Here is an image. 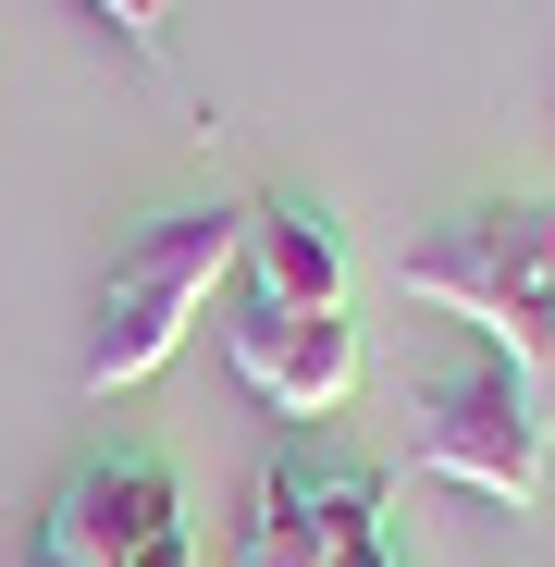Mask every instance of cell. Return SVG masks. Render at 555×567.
<instances>
[{
	"label": "cell",
	"mask_w": 555,
	"mask_h": 567,
	"mask_svg": "<svg viewBox=\"0 0 555 567\" xmlns=\"http://www.w3.org/2000/svg\"><path fill=\"white\" fill-rule=\"evenodd\" d=\"M408 456L432 468V482H470L494 506H531L543 468H555V370L470 333L444 370L408 383Z\"/></svg>",
	"instance_id": "1"
},
{
	"label": "cell",
	"mask_w": 555,
	"mask_h": 567,
	"mask_svg": "<svg viewBox=\"0 0 555 567\" xmlns=\"http://www.w3.org/2000/svg\"><path fill=\"white\" fill-rule=\"evenodd\" d=\"M235 247H247V210H161L148 235H124V247H112V284H100V321H86L74 383H86V395H136L148 370L223 309Z\"/></svg>",
	"instance_id": "2"
},
{
	"label": "cell",
	"mask_w": 555,
	"mask_h": 567,
	"mask_svg": "<svg viewBox=\"0 0 555 567\" xmlns=\"http://www.w3.org/2000/svg\"><path fill=\"white\" fill-rule=\"evenodd\" d=\"M408 297L470 321L482 346L555 358V198H494V210H456L444 235H420Z\"/></svg>",
	"instance_id": "3"
},
{
	"label": "cell",
	"mask_w": 555,
	"mask_h": 567,
	"mask_svg": "<svg viewBox=\"0 0 555 567\" xmlns=\"http://www.w3.org/2000/svg\"><path fill=\"white\" fill-rule=\"evenodd\" d=\"M358 543H383V468L346 456L333 432H285L247 494L235 567H346Z\"/></svg>",
	"instance_id": "4"
},
{
	"label": "cell",
	"mask_w": 555,
	"mask_h": 567,
	"mask_svg": "<svg viewBox=\"0 0 555 567\" xmlns=\"http://www.w3.org/2000/svg\"><path fill=\"white\" fill-rule=\"evenodd\" d=\"M38 567H198V543H185V494H173V468L148 444H112V456H86L74 482L50 494Z\"/></svg>",
	"instance_id": "5"
},
{
	"label": "cell",
	"mask_w": 555,
	"mask_h": 567,
	"mask_svg": "<svg viewBox=\"0 0 555 567\" xmlns=\"http://www.w3.org/2000/svg\"><path fill=\"white\" fill-rule=\"evenodd\" d=\"M223 358H235V383L271 420H297V432H321L358 395V370H370L346 309H285V297H259V284H223Z\"/></svg>",
	"instance_id": "6"
},
{
	"label": "cell",
	"mask_w": 555,
	"mask_h": 567,
	"mask_svg": "<svg viewBox=\"0 0 555 567\" xmlns=\"http://www.w3.org/2000/svg\"><path fill=\"white\" fill-rule=\"evenodd\" d=\"M235 284H259L285 309H346V223L321 198H259L247 247H235Z\"/></svg>",
	"instance_id": "7"
},
{
	"label": "cell",
	"mask_w": 555,
	"mask_h": 567,
	"mask_svg": "<svg viewBox=\"0 0 555 567\" xmlns=\"http://www.w3.org/2000/svg\"><path fill=\"white\" fill-rule=\"evenodd\" d=\"M100 13L136 38V50H161V25H173V0H100Z\"/></svg>",
	"instance_id": "8"
},
{
	"label": "cell",
	"mask_w": 555,
	"mask_h": 567,
	"mask_svg": "<svg viewBox=\"0 0 555 567\" xmlns=\"http://www.w3.org/2000/svg\"><path fill=\"white\" fill-rule=\"evenodd\" d=\"M346 567H408V555H395V543H358V555H346Z\"/></svg>",
	"instance_id": "9"
},
{
	"label": "cell",
	"mask_w": 555,
	"mask_h": 567,
	"mask_svg": "<svg viewBox=\"0 0 555 567\" xmlns=\"http://www.w3.org/2000/svg\"><path fill=\"white\" fill-rule=\"evenodd\" d=\"M543 370H555V358H543Z\"/></svg>",
	"instance_id": "10"
}]
</instances>
